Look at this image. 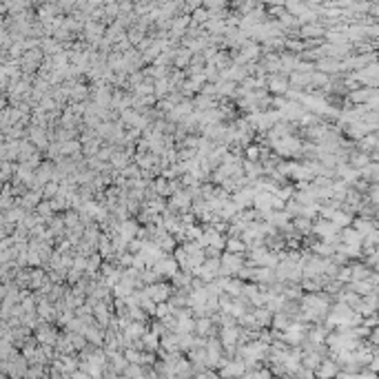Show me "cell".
<instances>
[{
    "mask_svg": "<svg viewBox=\"0 0 379 379\" xmlns=\"http://www.w3.org/2000/svg\"><path fill=\"white\" fill-rule=\"evenodd\" d=\"M144 291L155 304H160V302H167L169 299V295L173 293V286H171L169 279H157V282H153V284H146Z\"/></svg>",
    "mask_w": 379,
    "mask_h": 379,
    "instance_id": "cell-2",
    "label": "cell"
},
{
    "mask_svg": "<svg viewBox=\"0 0 379 379\" xmlns=\"http://www.w3.org/2000/svg\"><path fill=\"white\" fill-rule=\"evenodd\" d=\"M244 266V253H229V250H222L219 255V275H235L240 268Z\"/></svg>",
    "mask_w": 379,
    "mask_h": 379,
    "instance_id": "cell-1",
    "label": "cell"
},
{
    "mask_svg": "<svg viewBox=\"0 0 379 379\" xmlns=\"http://www.w3.org/2000/svg\"><path fill=\"white\" fill-rule=\"evenodd\" d=\"M80 149H82V144H80V140H71V142H67L65 144V153H80Z\"/></svg>",
    "mask_w": 379,
    "mask_h": 379,
    "instance_id": "cell-13",
    "label": "cell"
},
{
    "mask_svg": "<svg viewBox=\"0 0 379 379\" xmlns=\"http://www.w3.org/2000/svg\"><path fill=\"white\" fill-rule=\"evenodd\" d=\"M93 317H96V322L100 324V326H107L109 320L113 317L111 304H107V302H102V299H98V302L93 304Z\"/></svg>",
    "mask_w": 379,
    "mask_h": 379,
    "instance_id": "cell-4",
    "label": "cell"
},
{
    "mask_svg": "<svg viewBox=\"0 0 379 379\" xmlns=\"http://www.w3.org/2000/svg\"><path fill=\"white\" fill-rule=\"evenodd\" d=\"M131 160H133V155H131L127 149H124V151H122V149H115V151H113V155H111V160H109V164H111L113 169H118V171H120V169H124Z\"/></svg>",
    "mask_w": 379,
    "mask_h": 379,
    "instance_id": "cell-7",
    "label": "cell"
},
{
    "mask_svg": "<svg viewBox=\"0 0 379 379\" xmlns=\"http://www.w3.org/2000/svg\"><path fill=\"white\" fill-rule=\"evenodd\" d=\"M328 219H331V222L337 226V229H344V226H351L353 215H351V213H346V211H341V209H335Z\"/></svg>",
    "mask_w": 379,
    "mask_h": 379,
    "instance_id": "cell-8",
    "label": "cell"
},
{
    "mask_svg": "<svg viewBox=\"0 0 379 379\" xmlns=\"http://www.w3.org/2000/svg\"><path fill=\"white\" fill-rule=\"evenodd\" d=\"M80 277H82V271H80V268H73V271L69 273V282H71V284H76Z\"/></svg>",
    "mask_w": 379,
    "mask_h": 379,
    "instance_id": "cell-14",
    "label": "cell"
},
{
    "mask_svg": "<svg viewBox=\"0 0 379 379\" xmlns=\"http://www.w3.org/2000/svg\"><path fill=\"white\" fill-rule=\"evenodd\" d=\"M78 219H80L78 213H69V215H67V224H69V226H78Z\"/></svg>",
    "mask_w": 379,
    "mask_h": 379,
    "instance_id": "cell-15",
    "label": "cell"
},
{
    "mask_svg": "<svg viewBox=\"0 0 379 379\" xmlns=\"http://www.w3.org/2000/svg\"><path fill=\"white\" fill-rule=\"evenodd\" d=\"M244 160L260 162V144L258 142H248L244 146Z\"/></svg>",
    "mask_w": 379,
    "mask_h": 379,
    "instance_id": "cell-12",
    "label": "cell"
},
{
    "mask_svg": "<svg viewBox=\"0 0 379 379\" xmlns=\"http://www.w3.org/2000/svg\"><path fill=\"white\" fill-rule=\"evenodd\" d=\"M153 268L162 275V279H169L171 275L178 271L180 266H178V262L171 258V253H169V255H162V258H157V260L153 262Z\"/></svg>",
    "mask_w": 379,
    "mask_h": 379,
    "instance_id": "cell-3",
    "label": "cell"
},
{
    "mask_svg": "<svg viewBox=\"0 0 379 379\" xmlns=\"http://www.w3.org/2000/svg\"><path fill=\"white\" fill-rule=\"evenodd\" d=\"M362 233L355 231L353 226H344V229H339V242L341 244H353V246H362Z\"/></svg>",
    "mask_w": 379,
    "mask_h": 379,
    "instance_id": "cell-5",
    "label": "cell"
},
{
    "mask_svg": "<svg viewBox=\"0 0 379 379\" xmlns=\"http://www.w3.org/2000/svg\"><path fill=\"white\" fill-rule=\"evenodd\" d=\"M224 250L229 253H246V244H244L240 237H233V235H226V242H224Z\"/></svg>",
    "mask_w": 379,
    "mask_h": 379,
    "instance_id": "cell-9",
    "label": "cell"
},
{
    "mask_svg": "<svg viewBox=\"0 0 379 379\" xmlns=\"http://www.w3.org/2000/svg\"><path fill=\"white\" fill-rule=\"evenodd\" d=\"M337 370H339V366H337L335 359L324 357L320 362V366L315 368V377H335V375H337Z\"/></svg>",
    "mask_w": 379,
    "mask_h": 379,
    "instance_id": "cell-6",
    "label": "cell"
},
{
    "mask_svg": "<svg viewBox=\"0 0 379 379\" xmlns=\"http://www.w3.org/2000/svg\"><path fill=\"white\" fill-rule=\"evenodd\" d=\"M253 315H255V322H258V326H271L273 313H271V310H268L266 306H255V308H253Z\"/></svg>",
    "mask_w": 379,
    "mask_h": 379,
    "instance_id": "cell-10",
    "label": "cell"
},
{
    "mask_svg": "<svg viewBox=\"0 0 379 379\" xmlns=\"http://www.w3.org/2000/svg\"><path fill=\"white\" fill-rule=\"evenodd\" d=\"M289 80L286 78H282V76H275V78H271L268 80V89L273 91V93H289Z\"/></svg>",
    "mask_w": 379,
    "mask_h": 379,
    "instance_id": "cell-11",
    "label": "cell"
}]
</instances>
